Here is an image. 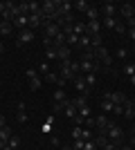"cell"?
I'll return each instance as SVG.
<instances>
[{
	"instance_id": "cell-43",
	"label": "cell",
	"mask_w": 135,
	"mask_h": 150,
	"mask_svg": "<svg viewBox=\"0 0 135 150\" xmlns=\"http://www.w3.org/2000/svg\"><path fill=\"white\" fill-rule=\"evenodd\" d=\"M115 148H117V146L113 144V141H106V144L101 146V150H115Z\"/></svg>"
},
{
	"instance_id": "cell-17",
	"label": "cell",
	"mask_w": 135,
	"mask_h": 150,
	"mask_svg": "<svg viewBox=\"0 0 135 150\" xmlns=\"http://www.w3.org/2000/svg\"><path fill=\"white\" fill-rule=\"evenodd\" d=\"M11 31H14V25L2 20V25H0V36H11Z\"/></svg>"
},
{
	"instance_id": "cell-30",
	"label": "cell",
	"mask_w": 135,
	"mask_h": 150,
	"mask_svg": "<svg viewBox=\"0 0 135 150\" xmlns=\"http://www.w3.org/2000/svg\"><path fill=\"white\" fill-rule=\"evenodd\" d=\"M84 79H86V85H88L90 90L95 88V83H97V74H86Z\"/></svg>"
},
{
	"instance_id": "cell-23",
	"label": "cell",
	"mask_w": 135,
	"mask_h": 150,
	"mask_svg": "<svg viewBox=\"0 0 135 150\" xmlns=\"http://www.w3.org/2000/svg\"><path fill=\"white\" fill-rule=\"evenodd\" d=\"M14 134V130L9 128V125H5V128H0V139L2 141H9V137Z\"/></svg>"
},
{
	"instance_id": "cell-54",
	"label": "cell",
	"mask_w": 135,
	"mask_h": 150,
	"mask_svg": "<svg viewBox=\"0 0 135 150\" xmlns=\"http://www.w3.org/2000/svg\"><path fill=\"white\" fill-rule=\"evenodd\" d=\"M122 150H135V148H131V146H124V148Z\"/></svg>"
},
{
	"instance_id": "cell-38",
	"label": "cell",
	"mask_w": 135,
	"mask_h": 150,
	"mask_svg": "<svg viewBox=\"0 0 135 150\" xmlns=\"http://www.w3.org/2000/svg\"><path fill=\"white\" fill-rule=\"evenodd\" d=\"M126 56H129V50H124V47H119V50H117V58H119V61H124Z\"/></svg>"
},
{
	"instance_id": "cell-11",
	"label": "cell",
	"mask_w": 135,
	"mask_h": 150,
	"mask_svg": "<svg viewBox=\"0 0 135 150\" xmlns=\"http://www.w3.org/2000/svg\"><path fill=\"white\" fill-rule=\"evenodd\" d=\"M11 25L16 27V29H27V25H29V16H18V18H14L11 20Z\"/></svg>"
},
{
	"instance_id": "cell-25",
	"label": "cell",
	"mask_w": 135,
	"mask_h": 150,
	"mask_svg": "<svg viewBox=\"0 0 135 150\" xmlns=\"http://www.w3.org/2000/svg\"><path fill=\"white\" fill-rule=\"evenodd\" d=\"M43 79H45L47 83H54V85H59V81H61V76H59V74H54V72H47V74H45Z\"/></svg>"
},
{
	"instance_id": "cell-44",
	"label": "cell",
	"mask_w": 135,
	"mask_h": 150,
	"mask_svg": "<svg viewBox=\"0 0 135 150\" xmlns=\"http://www.w3.org/2000/svg\"><path fill=\"white\" fill-rule=\"evenodd\" d=\"M115 31H117V34H126V25H122V23H117Z\"/></svg>"
},
{
	"instance_id": "cell-1",
	"label": "cell",
	"mask_w": 135,
	"mask_h": 150,
	"mask_svg": "<svg viewBox=\"0 0 135 150\" xmlns=\"http://www.w3.org/2000/svg\"><path fill=\"white\" fill-rule=\"evenodd\" d=\"M106 137H108V141H113L115 146H122V141H124V132H122V128H117L115 123H110L108 128H106Z\"/></svg>"
},
{
	"instance_id": "cell-36",
	"label": "cell",
	"mask_w": 135,
	"mask_h": 150,
	"mask_svg": "<svg viewBox=\"0 0 135 150\" xmlns=\"http://www.w3.org/2000/svg\"><path fill=\"white\" fill-rule=\"evenodd\" d=\"M29 13H41V2H29Z\"/></svg>"
},
{
	"instance_id": "cell-19",
	"label": "cell",
	"mask_w": 135,
	"mask_h": 150,
	"mask_svg": "<svg viewBox=\"0 0 135 150\" xmlns=\"http://www.w3.org/2000/svg\"><path fill=\"white\" fill-rule=\"evenodd\" d=\"M124 117H126V119H135V108L131 105V101L124 103Z\"/></svg>"
},
{
	"instance_id": "cell-4",
	"label": "cell",
	"mask_w": 135,
	"mask_h": 150,
	"mask_svg": "<svg viewBox=\"0 0 135 150\" xmlns=\"http://www.w3.org/2000/svg\"><path fill=\"white\" fill-rule=\"evenodd\" d=\"M104 99H108L113 105H124L126 103V94H122V92H108V94H104Z\"/></svg>"
},
{
	"instance_id": "cell-50",
	"label": "cell",
	"mask_w": 135,
	"mask_h": 150,
	"mask_svg": "<svg viewBox=\"0 0 135 150\" xmlns=\"http://www.w3.org/2000/svg\"><path fill=\"white\" fill-rule=\"evenodd\" d=\"M5 125H7V121H5V117L0 114V128H5Z\"/></svg>"
},
{
	"instance_id": "cell-31",
	"label": "cell",
	"mask_w": 135,
	"mask_h": 150,
	"mask_svg": "<svg viewBox=\"0 0 135 150\" xmlns=\"http://www.w3.org/2000/svg\"><path fill=\"white\" fill-rule=\"evenodd\" d=\"M101 110H104V112H113V110H115V105H113L108 99H101Z\"/></svg>"
},
{
	"instance_id": "cell-40",
	"label": "cell",
	"mask_w": 135,
	"mask_h": 150,
	"mask_svg": "<svg viewBox=\"0 0 135 150\" xmlns=\"http://www.w3.org/2000/svg\"><path fill=\"white\" fill-rule=\"evenodd\" d=\"M79 117L88 119V117H90V108H88V105H86V108H81V110H79Z\"/></svg>"
},
{
	"instance_id": "cell-26",
	"label": "cell",
	"mask_w": 135,
	"mask_h": 150,
	"mask_svg": "<svg viewBox=\"0 0 135 150\" xmlns=\"http://www.w3.org/2000/svg\"><path fill=\"white\" fill-rule=\"evenodd\" d=\"M7 146H9L11 150H16V148L20 146V137H18V134H11V137H9V141H7Z\"/></svg>"
},
{
	"instance_id": "cell-42",
	"label": "cell",
	"mask_w": 135,
	"mask_h": 150,
	"mask_svg": "<svg viewBox=\"0 0 135 150\" xmlns=\"http://www.w3.org/2000/svg\"><path fill=\"white\" fill-rule=\"evenodd\" d=\"M84 125H86V128H90V130H92V128H95V119H92V117H88V119L84 121Z\"/></svg>"
},
{
	"instance_id": "cell-45",
	"label": "cell",
	"mask_w": 135,
	"mask_h": 150,
	"mask_svg": "<svg viewBox=\"0 0 135 150\" xmlns=\"http://www.w3.org/2000/svg\"><path fill=\"white\" fill-rule=\"evenodd\" d=\"M41 72H43V74H47V72H50V65H47V61L41 63Z\"/></svg>"
},
{
	"instance_id": "cell-35",
	"label": "cell",
	"mask_w": 135,
	"mask_h": 150,
	"mask_svg": "<svg viewBox=\"0 0 135 150\" xmlns=\"http://www.w3.org/2000/svg\"><path fill=\"white\" fill-rule=\"evenodd\" d=\"M81 130H84V128H81V125H74V128H72V139H81Z\"/></svg>"
},
{
	"instance_id": "cell-32",
	"label": "cell",
	"mask_w": 135,
	"mask_h": 150,
	"mask_svg": "<svg viewBox=\"0 0 135 150\" xmlns=\"http://www.w3.org/2000/svg\"><path fill=\"white\" fill-rule=\"evenodd\" d=\"M124 74L129 76V79L135 74V63H126V65H124Z\"/></svg>"
},
{
	"instance_id": "cell-6",
	"label": "cell",
	"mask_w": 135,
	"mask_h": 150,
	"mask_svg": "<svg viewBox=\"0 0 135 150\" xmlns=\"http://www.w3.org/2000/svg\"><path fill=\"white\" fill-rule=\"evenodd\" d=\"M72 83H74V88H77V92H79V94H84V96H88V94H90V88L86 85V79H84L81 74L74 76V79H72Z\"/></svg>"
},
{
	"instance_id": "cell-9",
	"label": "cell",
	"mask_w": 135,
	"mask_h": 150,
	"mask_svg": "<svg viewBox=\"0 0 135 150\" xmlns=\"http://www.w3.org/2000/svg\"><path fill=\"white\" fill-rule=\"evenodd\" d=\"M45 18H43V13H29V29H39V27H43Z\"/></svg>"
},
{
	"instance_id": "cell-37",
	"label": "cell",
	"mask_w": 135,
	"mask_h": 150,
	"mask_svg": "<svg viewBox=\"0 0 135 150\" xmlns=\"http://www.w3.org/2000/svg\"><path fill=\"white\" fill-rule=\"evenodd\" d=\"M84 139H74V144H72V150H84Z\"/></svg>"
},
{
	"instance_id": "cell-5",
	"label": "cell",
	"mask_w": 135,
	"mask_h": 150,
	"mask_svg": "<svg viewBox=\"0 0 135 150\" xmlns=\"http://www.w3.org/2000/svg\"><path fill=\"white\" fill-rule=\"evenodd\" d=\"M95 58H97V61H104V65H106V67H110V65H113V56L108 54V50H106V47L95 50Z\"/></svg>"
},
{
	"instance_id": "cell-28",
	"label": "cell",
	"mask_w": 135,
	"mask_h": 150,
	"mask_svg": "<svg viewBox=\"0 0 135 150\" xmlns=\"http://www.w3.org/2000/svg\"><path fill=\"white\" fill-rule=\"evenodd\" d=\"M99 9H95V7H90L88 11H86V16H88V20H99Z\"/></svg>"
},
{
	"instance_id": "cell-22",
	"label": "cell",
	"mask_w": 135,
	"mask_h": 150,
	"mask_svg": "<svg viewBox=\"0 0 135 150\" xmlns=\"http://www.w3.org/2000/svg\"><path fill=\"white\" fill-rule=\"evenodd\" d=\"M54 96V103H63V101H68V96H65V90H61V88H56V92L52 94Z\"/></svg>"
},
{
	"instance_id": "cell-18",
	"label": "cell",
	"mask_w": 135,
	"mask_h": 150,
	"mask_svg": "<svg viewBox=\"0 0 135 150\" xmlns=\"http://www.w3.org/2000/svg\"><path fill=\"white\" fill-rule=\"evenodd\" d=\"M72 105L77 108V110L86 108V105H88V103H86V96H84V94H79V96H74V99H72Z\"/></svg>"
},
{
	"instance_id": "cell-14",
	"label": "cell",
	"mask_w": 135,
	"mask_h": 150,
	"mask_svg": "<svg viewBox=\"0 0 135 150\" xmlns=\"http://www.w3.org/2000/svg\"><path fill=\"white\" fill-rule=\"evenodd\" d=\"M117 11V7L113 5V2H106V5L101 7V13H104V18H108V16H115Z\"/></svg>"
},
{
	"instance_id": "cell-8",
	"label": "cell",
	"mask_w": 135,
	"mask_h": 150,
	"mask_svg": "<svg viewBox=\"0 0 135 150\" xmlns=\"http://www.w3.org/2000/svg\"><path fill=\"white\" fill-rule=\"evenodd\" d=\"M101 31V20H88L86 23V34L88 36H97Z\"/></svg>"
},
{
	"instance_id": "cell-20",
	"label": "cell",
	"mask_w": 135,
	"mask_h": 150,
	"mask_svg": "<svg viewBox=\"0 0 135 150\" xmlns=\"http://www.w3.org/2000/svg\"><path fill=\"white\" fill-rule=\"evenodd\" d=\"M101 25L106 27V29H115V27H117V18H115V16H108V18L101 20Z\"/></svg>"
},
{
	"instance_id": "cell-15",
	"label": "cell",
	"mask_w": 135,
	"mask_h": 150,
	"mask_svg": "<svg viewBox=\"0 0 135 150\" xmlns=\"http://www.w3.org/2000/svg\"><path fill=\"white\" fill-rule=\"evenodd\" d=\"M16 121H18V123H25V121H27V114H25V103H23V101L18 103V114H16Z\"/></svg>"
},
{
	"instance_id": "cell-16",
	"label": "cell",
	"mask_w": 135,
	"mask_h": 150,
	"mask_svg": "<svg viewBox=\"0 0 135 150\" xmlns=\"http://www.w3.org/2000/svg\"><path fill=\"white\" fill-rule=\"evenodd\" d=\"M79 45H81V47H84L86 52H88V50H92V38H90L88 34H84V36L79 38Z\"/></svg>"
},
{
	"instance_id": "cell-57",
	"label": "cell",
	"mask_w": 135,
	"mask_h": 150,
	"mask_svg": "<svg viewBox=\"0 0 135 150\" xmlns=\"http://www.w3.org/2000/svg\"><path fill=\"white\" fill-rule=\"evenodd\" d=\"M0 25H2V18H0Z\"/></svg>"
},
{
	"instance_id": "cell-48",
	"label": "cell",
	"mask_w": 135,
	"mask_h": 150,
	"mask_svg": "<svg viewBox=\"0 0 135 150\" xmlns=\"http://www.w3.org/2000/svg\"><path fill=\"white\" fill-rule=\"evenodd\" d=\"M43 130H45V132H50V130H52V119H50V121H47V123L43 125Z\"/></svg>"
},
{
	"instance_id": "cell-27",
	"label": "cell",
	"mask_w": 135,
	"mask_h": 150,
	"mask_svg": "<svg viewBox=\"0 0 135 150\" xmlns=\"http://www.w3.org/2000/svg\"><path fill=\"white\" fill-rule=\"evenodd\" d=\"M63 112H65V117H68V119H74V117H77V114H79V110H77V108H74V105H72V103H70V105L65 108Z\"/></svg>"
},
{
	"instance_id": "cell-49",
	"label": "cell",
	"mask_w": 135,
	"mask_h": 150,
	"mask_svg": "<svg viewBox=\"0 0 135 150\" xmlns=\"http://www.w3.org/2000/svg\"><path fill=\"white\" fill-rule=\"evenodd\" d=\"M50 141H52V146H61V141H59V137H52Z\"/></svg>"
},
{
	"instance_id": "cell-47",
	"label": "cell",
	"mask_w": 135,
	"mask_h": 150,
	"mask_svg": "<svg viewBox=\"0 0 135 150\" xmlns=\"http://www.w3.org/2000/svg\"><path fill=\"white\" fill-rule=\"evenodd\" d=\"M126 31H129V36L135 40V27H126Z\"/></svg>"
},
{
	"instance_id": "cell-56",
	"label": "cell",
	"mask_w": 135,
	"mask_h": 150,
	"mask_svg": "<svg viewBox=\"0 0 135 150\" xmlns=\"http://www.w3.org/2000/svg\"><path fill=\"white\" fill-rule=\"evenodd\" d=\"M131 105H133V108H135V96H133V99H131Z\"/></svg>"
},
{
	"instance_id": "cell-2",
	"label": "cell",
	"mask_w": 135,
	"mask_h": 150,
	"mask_svg": "<svg viewBox=\"0 0 135 150\" xmlns=\"http://www.w3.org/2000/svg\"><path fill=\"white\" fill-rule=\"evenodd\" d=\"M27 74V79H29V88L34 90V92H36V90H41V85H43V81H41V76H39V72H36V69L34 67H29L25 72Z\"/></svg>"
},
{
	"instance_id": "cell-34",
	"label": "cell",
	"mask_w": 135,
	"mask_h": 150,
	"mask_svg": "<svg viewBox=\"0 0 135 150\" xmlns=\"http://www.w3.org/2000/svg\"><path fill=\"white\" fill-rule=\"evenodd\" d=\"M81 139H84V141H92V130H90V128H84V130H81Z\"/></svg>"
},
{
	"instance_id": "cell-7",
	"label": "cell",
	"mask_w": 135,
	"mask_h": 150,
	"mask_svg": "<svg viewBox=\"0 0 135 150\" xmlns=\"http://www.w3.org/2000/svg\"><path fill=\"white\" fill-rule=\"evenodd\" d=\"M32 40H34V31L27 27V29H23V31L18 34V40H16V45H18V47H23L25 43H32Z\"/></svg>"
},
{
	"instance_id": "cell-55",
	"label": "cell",
	"mask_w": 135,
	"mask_h": 150,
	"mask_svg": "<svg viewBox=\"0 0 135 150\" xmlns=\"http://www.w3.org/2000/svg\"><path fill=\"white\" fill-rule=\"evenodd\" d=\"M2 52H5V45H2V43H0V54H2Z\"/></svg>"
},
{
	"instance_id": "cell-21",
	"label": "cell",
	"mask_w": 135,
	"mask_h": 150,
	"mask_svg": "<svg viewBox=\"0 0 135 150\" xmlns=\"http://www.w3.org/2000/svg\"><path fill=\"white\" fill-rule=\"evenodd\" d=\"M72 34H77V36L81 38L86 34V23H74V25H72Z\"/></svg>"
},
{
	"instance_id": "cell-24",
	"label": "cell",
	"mask_w": 135,
	"mask_h": 150,
	"mask_svg": "<svg viewBox=\"0 0 135 150\" xmlns=\"http://www.w3.org/2000/svg\"><path fill=\"white\" fill-rule=\"evenodd\" d=\"M72 7H74V9H77V11H88V9H90V5H88V2H86V0H77V2H74V5H72Z\"/></svg>"
},
{
	"instance_id": "cell-33",
	"label": "cell",
	"mask_w": 135,
	"mask_h": 150,
	"mask_svg": "<svg viewBox=\"0 0 135 150\" xmlns=\"http://www.w3.org/2000/svg\"><path fill=\"white\" fill-rule=\"evenodd\" d=\"M70 69H72V74H74V76H79V72H81V63L70 61Z\"/></svg>"
},
{
	"instance_id": "cell-46",
	"label": "cell",
	"mask_w": 135,
	"mask_h": 150,
	"mask_svg": "<svg viewBox=\"0 0 135 150\" xmlns=\"http://www.w3.org/2000/svg\"><path fill=\"white\" fill-rule=\"evenodd\" d=\"M115 114H124V105H115V110H113Z\"/></svg>"
},
{
	"instance_id": "cell-51",
	"label": "cell",
	"mask_w": 135,
	"mask_h": 150,
	"mask_svg": "<svg viewBox=\"0 0 135 150\" xmlns=\"http://www.w3.org/2000/svg\"><path fill=\"white\" fill-rule=\"evenodd\" d=\"M131 144L135 146V128H133V134H131Z\"/></svg>"
},
{
	"instance_id": "cell-53",
	"label": "cell",
	"mask_w": 135,
	"mask_h": 150,
	"mask_svg": "<svg viewBox=\"0 0 135 150\" xmlns=\"http://www.w3.org/2000/svg\"><path fill=\"white\" fill-rule=\"evenodd\" d=\"M61 150H72V146H63V148H61Z\"/></svg>"
},
{
	"instance_id": "cell-3",
	"label": "cell",
	"mask_w": 135,
	"mask_h": 150,
	"mask_svg": "<svg viewBox=\"0 0 135 150\" xmlns=\"http://www.w3.org/2000/svg\"><path fill=\"white\" fill-rule=\"evenodd\" d=\"M43 29H45V38H52V40L61 34V27H59L56 23H50V20H45V23H43Z\"/></svg>"
},
{
	"instance_id": "cell-13",
	"label": "cell",
	"mask_w": 135,
	"mask_h": 150,
	"mask_svg": "<svg viewBox=\"0 0 135 150\" xmlns=\"http://www.w3.org/2000/svg\"><path fill=\"white\" fill-rule=\"evenodd\" d=\"M119 11H122V16L126 20H131V18H133V13H135V7L131 5V2H124V5L119 7Z\"/></svg>"
},
{
	"instance_id": "cell-39",
	"label": "cell",
	"mask_w": 135,
	"mask_h": 150,
	"mask_svg": "<svg viewBox=\"0 0 135 150\" xmlns=\"http://www.w3.org/2000/svg\"><path fill=\"white\" fill-rule=\"evenodd\" d=\"M84 150H97V144H95V139H92V141H86V144H84Z\"/></svg>"
},
{
	"instance_id": "cell-52",
	"label": "cell",
	"mask_w": 135,
	"mask_h": 150,
	"mask_svg": "<svg viewBox=\"0 0 135 150\" xmlns=\"http://www.w3.org/2000/svg\"><path fill=\"white\" fill-rule=\"evenodd\" d=\"M129 81H131V85H133V88H135V74H133V76H131Z\"/></svg>"
},
{
	"instance_id": "cell-12",
	"label": "cell",
	"mask_w": 135,
	"mask_h": 150,
	"mask_svg": "<svg viewBox=\"0 0 135 150\" xmlns=\"http://www.w3.org/2000/svg\"><path fill=\"white\" fill-rule=\"evenodd\" d=\"M108 119H106V114H99L95 119V128H97V132H106V128H108Z\"/></svg>"
},
{
	"instance_id": "cell-29",
	"label": "cell",
	"mask_w": 135,
	"mask_h": 150,
	"mask_svg": "<svg viewBox=\"0 0 135 150\" xmlns=\"http://www.w3.org/2000/svg\"><path fill=\"white\" fill-rule=\"evenodd\" d=\"M45 58H47V61H59L56 58V47H47V50H45Z\"/></svg>"
},
{
	"instance_id": "cell-10",
	"label": "cell",
	"mask_w": 135,
	"mask_h": 150,
	"mask_svg": "<svg viewBox=\"0 0 135 150\" xmlns=\"http://www.w3.org/2000/svg\"><path fill=\"white\" fill-rule=\"evenodd\" d=\"M70 56H72V52H70V47H68V45H63V47H59V50H56V58H59L61 63L70 61Z\"/></svg>"
},
{
	"instance_id": "cell-41",
	"label": "cell",
	"mask_w": 135,
	"mask_h": 150,
	"mask_svg": "<svg viewBox=\"0 0 135 150\" xmlns=\"http://www.w3.org/2000/svg\"><path fill=\"white\" fill-rule=\"evenodd\" d=\"M68 43L70 45H79V36L77 34H70V36H68Z\"/></svg>"
}]
</instances>
